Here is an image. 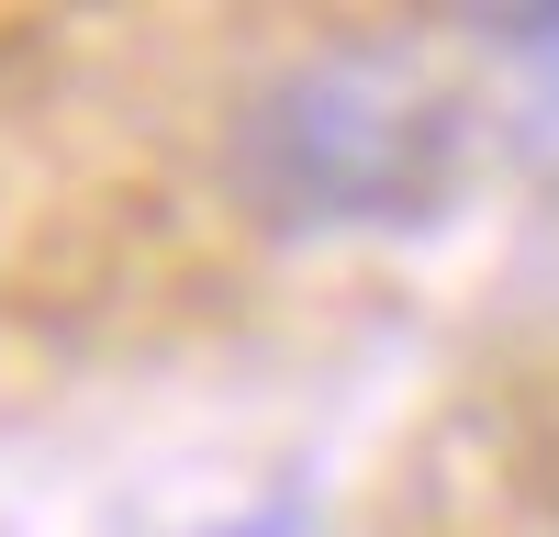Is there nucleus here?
I'll use <instances>...</instances> for the list:
<instances>
[{"label": "nucleus", "instance_id": "2", "mask_svg": "<svg viewBox=\"0 0 559 537\" xmlns=\"http://www.w3.org/2000/svg\"><path fill=\"white\" fill-rule=\"evenodd\" d=\"M481 45L537 68V79H559V12H481Z\"/></svg>", "mask_w": 559, "mask_h": 537}, {"label": "nucleus", "instance_id": "1", "mask_svg": "<svg viewBox=\"0 0 559 537\" xmlns=\"http://www.w3.org/2000/svg\"><path fill=\"white\" fill-rule=\"evenodd\" d=\"M471 112L403 45L280 57L224 123V191L269 236H414L459 202Z\"/></svg>", "mask_w": 559, "mask_h": 537}]
</instances>
